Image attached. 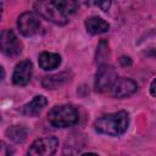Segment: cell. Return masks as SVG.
I'll list each match as a JSON object with an SVG mask.
<instances>
[{"label":"cell","mask_w":156,"mask_h":156,"mask_svg":"<svg viewBox=\"0 0 156 156\" xmlns=\"http://www.w3.org/2000/svg\"><path fill=\"white\" fill-rule=\"evenodd\" d=\"M129 126V115L126 111H118L115 113L105 115L98 118L94 123V128L100 134L117 136L123 134Z\"/></svg>","instance_id":"1"},{"label":"cell","mask_w":156,"mask_h":156,"mask_svg":"<svg viewBox=\"0 0 156 156\" xmlns=\"http://www.w3.org/2000/svg\"><path fill=\"white\" fill-rule=\"evenodd\" d=\"M79 116L76 107L72 105H56L48 113V121L52 127L56 128H66L72 127L78 123Z\"/></svg>","instance_id":"2"},{"label":"cell","mask_w":156,"mask_h":156,"mask_svg":"<svg viewBox=\"0 0 156 156\" xmlns=\"http://www.w3.org/2000/svg\"><path fill=\"white\" fill-rule=\"evenodd\" d=\"M34 11L39 17L58 26L68 22L67 15L52 0H37L34 2Z\"/></svg>","instance_id":"3"},{"label":"cell","mask_w":156,"mask_h":156,"mask_svg":"<svg viewBox=\"0 0 156 156\" xmlns=\"http://www.w3.org/2000/svg\"><path fill=\"white\" fill-rule=\"evenodd\" d=\"M116 79H117V72L113 66L107 63L100 65L95 74V83H94L95 90L102 93L111 89Z\"/></svg>","instance_id":"4"},{"label":"cell","mask_w":156,"mask_h":156,"mask_svg":"<svg viewBox=\"0 0 156 156\" xmlns=\"http://www.w3.org/2000/svg\"><path fill=\"white\" fill-rule=\"evenodd\" d=\"M58 146V139L56 136H43L35 139L29 150L28 155L30 156H50L54 155Z\"/></svg>","instance_id":"5"},{"label":"cell","mask_w":156,"mask_h":156,"mask_svg":"<svg viewBox=\"0 0 156 156\" xmlns=\"http://www.w3.org/2000/svg\"><path fill=\"white\" fill-rule=\"evenodd\" d=\"M0 46L1 51L10 57H16L22 52V43L11 29H5L1 32Z\"/></svg>","instance_id":"6"},{"label":"cell","mask_w":156,"mask_h":156,"mask_svg":"<svg viewBox=\"0 0 156 156\" xmlns=\"http://www.w3.org/2000/svg\"><path fill=\"white\" fill-rule=\"evenodd\" d=\"M17 27L22 35L32 37L37 34L40 29V21L39 17L34 12H23L17 20Z\"/></svg>","instance_id":"7"},{"label":"cell","mask_w":156,"mask_h":156,"mask_svg":"<svg viewBox=\"0 0 156 156\" xmlns=\"http://www.w3.org/2000/svg\"><path fill=\"white\" fill-rule=\"evenodd\" d=\"M138 90V84L130 78H117L111 88L112 96L117 99L128 98L135 94Z\"/></svg>","instance_id":"8"},{"label":"cell","mask_w":156,"mask_h":156,"mask_svg":"<svg viewBox=\"0 0 156 156\" xmlns=\"http://www.w3.org/2000/svg\"><path fill=\"white\" fill-rule=\"evenodd\" d=\"M32 77V62L29 60H23L16 65L12 73V82L15 85L23 87L29 83Z\"/></svg>","instance_id":"9"},{"label":"cell","mask_w":156,"mask_h":156,"mask_svg":"<svg viewBox=\"0 0 156 156\" xmlns=\"http://www.w3.org/2000/svg\"><path fill=\"white\" fill-rule=\"evenodd\" d=\"M48 100L45 96L43 95H37L32 99V101H29L28 104H26L22 108H21V113L24 116H29V117H35L38 116L44 107L46 106Z\"/></svg>","instance_id":"10"},{"label":"cell","mask_w":156,"mask_h":156,"mask_svg":"<svg viewBox=\"0 0 156 156\" xmlns=\"http://www.w3.org/2000/svg\"><path fill=\"white\" fill-rule=\"evenodd\" d=\"M84 24H85L87 32L91 35L102 34V33H106L110 29V24L99 16H91V17L87 18Z\"/></svg>","instance_id":"11"},{"label":"cell","mask_w":156,"mask_h":156,"mask_svg":"<svg viewBox=\"0 0 156 156\" xmlns=\"http://www.w3.org/2000/svg\"><path fill=\"white\" fill-rule=\"evenodd\" d=\"M40 68L44 71H51L55 69L60 66L61 63V56L57 52H49V51H43L39 54L38 58Z\"/></svg>","instance_id":"12"},{"label":"cell","mask_w":156,"mask_h":156,"mask_svg":"<svg viewBox=\"0 0 156 156\" xmlns=\"http://www.w3.org/2000/svg\"><path fill=\"white\" fill-rule=\"evenodd\" d=\"M68 77L69 76H68L67 72H61V73H57V74L46 76V77H44V79L41 82V85L45 89H51V90L52 89H57L69 79Z\"/></svg>","instance_id":"13"},{"label":"cell","mask_w":156,"mask_h":156,"mask_svg":"<svg viewBox=\"0 0 156 156\" xmlns=\"http://www.w3.org/2000/svg\"><path fill=\"white\" fill-rule=\"evenodd\" d=\"M6 136L17 144H22L27 139L28 129L24 126H11L5 132Z\"/></svg>","instance_id":"14"},{"label":"cell","mask_w":156,"mask_h":156,"mask_svg":"<svg viewBox=\"0 0 156 156\" xmlns=\"http://www.w3.org/2000/svg\"><path fill=\"white\" fill-rule=\"evenodd\" d=\"M66 15H73L78 10L77 0H52Z\"/></svg>","instance_id":"15"},{"label":"cell","mask_w":156,"mask_h":156,"mask_svg":"<svg viewBox=\"0 0 156 156\" xmlns=\"http://www.w3.org/2000/svg\"><path fill=\"white\" fill-rule=\"evenodd\" d=\"M89 2L91 5H95V6L100 7L105 12H107L110 6H111V0H89Z\"/></svg>","instance_id":"16"},{"label":"cell","mask_w":156,"mask_h":156,"mask_svg":"<svg viewBox=\"0 0 156 156\" xmlns=\"http://www.w3.org/2000/svg\"><path fill=\"white\" fill-rule=\"evenodd\" d=\"M119 63H121L122 66H130V65H132V60H130L129 57L122 56V57L119 58Z\"/></svg>","instance_id":"17"},{"label":"cell","mask_w":156,"mask_h":156,"mask_svg":"<svg viewBox=\"0 0 156 156\" xmlns=\"http://www.w3.org/2000/svg\"><path fill=\"white\" fill-rule=\"evenodd\" d=\"M150 94L154 96V98H156V78L151 82V84H150Z\"/></svg>","instance_id":"18"}]
</instances>
